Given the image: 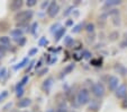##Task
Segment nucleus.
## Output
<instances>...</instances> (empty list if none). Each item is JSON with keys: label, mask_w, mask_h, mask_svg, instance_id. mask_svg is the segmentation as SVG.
Listing matches in <instances>:
<instances>
[{"label": "nucleus", "mask_w": 127, "mask_h": 112, "mask_svg": "<svg viewBox=\"0 0 127 112\" xmlns=\"http://www.w3.org/2000/svg\"><path fill=\"white\" fill-rule=\"evenodd\" d=\"M34 16V11L31 9L22 10L15 15V20L17 23H28L29 19H32Z\"/></svg>", "instance_id": "nucleus-1"}, {"label": "nucleus", "mask_w": 127, "mask_h": 112, "mask_svg": "<svg viewBox=\"0 0 127 112\" xmlns=\"http://www.w3.org/2000/svg\"><path fill=\"white\" fill-rule=\"evenodd\" d=\"M77 102L79 105H86L90 102V92L87 88H82L77 94Z\"/></svg>", "instance_id": "nucleus-2"}, {"label": "nucleus", "mask_w": 127, "mask_h": 112, "mask_svg": "<svg viewBox=\"0 0 127 112\" xmlns=\"http://www.w3.org/2000/svg\"><path fill=\"white\" fill-rule=\"evenodd\" d=\"M105 86H103L102 83H95L92 84L91 86V93L94 94V96H96V98H102L103 95H105Z\"/></svg>", "instance_id": "nucleus-3"}, {"label": "nucleus", "mask_w": 127, "mask_h": 112, "mask_svg": "<svg viewBox=\"0 0 127 112\" xmlns=\"http://www.w3.org/2000/svg\"><path fill=\"white\" fill-rule=\"evenodd\" d=\"M59 11H60V6H59L58 3L55 2V1H52V2H50V6H48L47 9H46V12H47L48 17L54 18L56 15L59 14Z\"/></svg>", "instance_id": "nucleus-4"}, {"label": "nucleus", "mask_w": 127, "mask_h": 112, "mask_svg": "<svg viewBox=\"0 0 127 112\" xmlns=\"http://www.w3.org/2000/svg\"><path fill=\"white\" fill-rule=\"evenodd\" d=\"M118 86H119V78L115 75L109 76V78H108V88H109V91L115 92L118 88Z\"/></svg>", "instance_id": "nucleus-5"}, {"label": "nucleus", "mask_w": 127, "mask_h": 112, "mask_svg": "<svg viewBox=\"0 0 127 112\" xmlns=\"http://www.w3.org/2000/svg\"><path fill=\"white\" fill-rule=\"evenodd\" d=\"M115 96L117 99H120V100H124L127 96V86L125 84H122V85L118 86V88L115 91Z\"/></svg>", "instance_id": "nucleus-6"}, {"label": "nucleus", "mask_w": 127, "mask_h": 112, "mask_svg": "<svg viewBox=\"0 0 127 112\" xmlns=\"http://www.w3.org/2000/svg\"><path fill=\"white\" fill-rule=\"evenodd\" d=\"M23 5H24L23 0H14V1H11V2H10L9 8H10V10H11V11H18V10L23 7Z\"/></svg>", "instance_id": "nucleus-7"}, {"label": "nucleus", "mask_w": 127, "mask_h": 112, "mask_svg": "<svg viewBox=\"0 0 127 112\" xmlns=\"http://www.w3.org/2000/svg\"><path fill=\"white\" fill-rule=\"evenodd\" d=\"M52 85H53V78L48 77V78H46L45 81L43 82V84H42V90H43L45 93H48L51 90V87H52Z\"/></svg>", "instance_id": "nucleus-8"}, {"label": "nucleus", "mask_w": 127, "mask_h": 112, "mask_svg": "<svg viewBox=\"0 0 127 112\" xmlns=\"http://www.w3.org/2000/svg\"><path fill=\"white\" fill-rule=\"evenodd\" d=\"M114 69H115L116 73H118L120 76H126L127 75V67H125L124 65H122V63H115Z\"/></svg>", "instance_id": "nucleus-9"}, {"label": "nucleus", "mask_w": 127, "mask_h": 112, "mask_svg": "<svg viewBox=\"0 0 127 112\" xmlns=\"http://www.w3.org/2000/svg\"><path fill=\"white\" fill-rule=\"evenodd\" d=\"M32 104V100L28 98H25V99H20L18 102H17V107L19 109H24V108H28L29 105Z\"/></svg>", "instance_id": "nucleus-10"}, {"label": "nucleus", "mask_w": 127, "mask_h": 112, "mask_svg": "<svg viewBox=\"0 0 127 112\" xmlns=\"http://www.w3.org/2000/svg\"><path fill=\"white\" fill-rule=\"evenodd\" d=\"M65 31H66V28H65V27H62V26H61L60 28H59L58 31L54 33V40H55V42H59L63 36H64Z\"/></svg>", "instance_id": "nucleus-11"}, {"label": "nucleus", "mask_w": 127, "mask_h": 112, "mask_svg": "<svg viewBox=\"0 0 127 112\" xmlns=\"http://www.w3.org/2000/svg\"><path fill=\"white\" fill-rule=\"evenodd\" d=\"M23 34H24V32H23V29H20V28H14L10 31V35H11L15 40L23 37Z\"/></svg>", "instance_id": "nucleus-12"}, {"label": "nucleus", "mask_w": 127, "mask_h": 112, "mask_svg": "<svg viewBox=\"0 0 127 112\" xmlns=\"http://www.w3.org/2000/svg\"><path fill=\"white\" fill-rule=\"evenodd\" d=\"M122 3L120 0H107L103 3V7L105 8H110V7H115V6H118Z\"/></svg>", "instance_id": "nucleus-13"}, {"label": "nucleus", "mask_w": 127, "mask_h": 112, "mask_svg": "<svg viewBox=\"0 0 127 112\" xmlns=\"http://www.w3.org/2000/svg\"><path fill=\"white\" fill-rule=\"evenodd\" d=\"M9 28H10V24L7 22V20H5V19L0 20V32L5 33V32H7Z\"/></svg>", "instance_id": "nucleus-14"}, {"label": "nucleus", "mask_w": 127, "mask_h": 112, "mask_svg": "<svg viewBox=\"0 0 127 112\" xmlns=\"http://www.w3.org/2000/svg\"><path fill=\"white\" fill-rule=\"evenodd\" d=\"M74 67H75V65L74 63H70V65H67L66 67H65L64 69H63V71H62V76H65V75H69L70 73H71L73 69H74Z\"/></svg>", "instance_id": "nucleus-15"}, {"label": "nucleus", "mask_w": 127, "mask_h": 112, "mask_svg": "<svg viewBox=\"0 0 127 112\" xmlns=\"http://www.w3.org/2000/svg\"><path fill=\"white\" fill-rule=\"evenodd\" d=\"M0 45L5 46V48H8L10 45V40L8 36H1L0 37Z\"/></svg>", "instance_id": "nucleus-16"}, {"label": "nucleus", "mask_w": 127, "mask_h": 112, "mask_svg": "<svg viewBox=\"0 0 127 112\" xmlns=\"http://www.w3.org/2000/svg\"><path fill=\"white\" fill-rule=\"evenodd\" d=\"M26 63H28V58H24L19 63H17L16 66H14V69L15 70H18V69H22L23 67L26 66Z\"/></svg>", "instance_id": "nucleus-17"}, {"label": "nucleus", "mask_w": 127, "mask_h": 112, "mask_svg": "<svg viewBox=\"0 0 127 112\" xmlns=\"http://www.w3.org/2000/svg\"><path fill=\"white\" fill-rule=\"evenodd\" d=\"M28 79H29V77H28V76H25V77L23 78L22 81H20L19 83H18V84H17V85H16V90H18V88H24V86L27 84V82H28Z\"/></svg>", "instance_id": "nucleus-18"}, {"label": "nucleus", "mask_w": 127, "mask_h": 112, "mask_svg": "<svg viewBox=\"0 0 127 112\" xmlns=\"http://www.w3.org/2000/svg\"><path fill=\"white\" fill-rule=\"evenodd\" d=\"M84 28H86V31L88 32L89 34H90V33H92V34H94V33H95V24H94V23H88V24L86 25V27H84Z\"/></svg>", "instance_id": "nucleus-19"}, {"label": "nucleus", "mask_w": 127, "mask_h": 112, "mask_svg": "<svg viewBox=\"0 0 127 112\" xmlns=\"http://www.w3.org/2000/svg\"><path fill=\"white\" fill-rule=\"evenodd\" d=\"M111 18H113V24L114 26H119L120 25V17H119V15H114V16H111Z\"/></svg>", "instance_id": "nucleus-20"}, {"label": "nucleus", "mask_w": 127, "mask_h": 112, "mask_svg": "<svg viewBox=\"0 0 127 112\" xmlns=\"http://www.w3.org/2000/svg\"><path fill=\"white\" fill-rule=\"evenodd\" d=\"M118 37H119V33L117 31H114L109 34V41H116Z\"/></svg>", "instance_id": "nucleus-21"}, {"label": "nucleus", "mask_w": 127, "mask_h": 112, "mask_svg": "<svg viewBox=\"0 0 127 112\" xmlns=\"http://www.w3.org/2000/svg\"><path fill=\"white\" fill-rule=\"evenodd\" d=\"M73 43H74V41H73V39H72L71 36H65L64 39V44L66 46H70V45H73Z\"/></svg>", "instance_id": "nucleus-22"}, {"label": "nucleus", "mask_w": 127, "mask_h": 112, "mask_svg": "<svg viewBox=\"0 0 127 112\" xmlns=\"http://www.w3.org/2000/svg\"><path fill=\"white\" fill-rule=\"evenodd\" d=\"M101 63H102V60L100 58H97V59H92L91 60V65L95 67H99L101 66Z\"/></svg>", "instance_id": "nucleus-23"}, {"label": "nucleus", "mask_w": 127, "mask_h": 112, "mask_svg": "<svg viewBox=\"0 0 127 112\" xmlns=\"http://www.w3.org/2000/svg\"><path fill=\"white\" fill-rule=\"evenodd\" d=\"M61 27V25H60V23H56V24H53L52 26H51V32L52 33H55L56 31H58L59 28Z\"/></svg>", "instance_id": "nucleus-24"}, {"label": "nucleus", "mask_w": 127, "mask_h": 112, "mask_svg": "<svg viewBox=\"0 0 127 112\" xmlns=\"http://www.w3.org/2000/svg\"><path fill=\"white\" fill-rule=\"evenodd\" d=\"M47 43H48V41L46 40V37H41V39H39V41H38V45L39 46L47 45Z\"/></svg>", "instance_id": "nucleus-25"}, {"label": "nucleus", "mask_w": 127, "mask_h": 112, "mask_svg": "<svg viewBox=\"0 0 127 112\" xmlns=\"http://www.w3.org/2000/svg\"><path fill=\"white\" fill-rule=\"evenodd\" d=\"M24 92H25L24 88H18V90H16V96L17 98H22L23 95H24Z\"/></svg>", "instance_id": "nucleus-26"}, {"label": "nucleus", "mask_w": 127, "mask_h": 112, "mask_svg": "<svg viewBox=\"0 0 127 112\" xmlns=\"http://www.w3.org/2000/svg\"><path fill=\"white\" fill-rule=\"evenodd\" d=\"M36 3H37V0H27L26 1L27 7H34Z\"/></svg>", "instance_id": "nucleus-27"}, {"label": "nucleus", "mask_w": 127, "mask_h": 112, "mask_svg": "<svg viewBox=\"0 0 127 112\" xmlns=\"http://www.w3.org/2000/svg\"><path fill=\"white\" fill-rule=\"evenodd\" d=\"M82 58H86V59H89L91 58V53H90V51H88V50H84L83 52H82Z\"/></svg>", "instance_id": "nucleus-28"}, {"label": "nucleus", "mask_w": 127, "mask_h": 112, "mask_svg": "<svg viewBox=\"0 0 127 112\" xmlns=\"http://www.w3.org/2000/svg\"><path fill=\"white\" fill-rule=\"evenodd\" d=\"M81 28H82V24H78L77 26H74L72 28V32H73V33H79V32L81 31Z\"/></svg>", "instance_id": "nucleus-29"}, {"label": "nucleus", "mask_w": 127, "mask_h": 112, "mask_svg": "<svg viewBox=\"0 0 127 112\" xmlns=\"http://www.w3.org/2000/svg\"><path fill=\"white\" fill-rule=\"evenodd\" d=\"M120 48L124 49V48H127V33L125 34V39L123 40V42L120 43Z\"/></svg>", "instance_id": "nucleus-30"}, {"label": "nucleus", "mask_w": 127, "mask_h": 112, "mask_svg": "<svg viewBox=\"0 0 127 112\" xmlns=\"http://www.w3.org/2000/svg\"><path fill=\"white\" fill-rule=\"evenodd\" d=\"M38 52V49L37 48H34V49H31L28 51V57H32V56H34V54H36Z\"/></svg>", "instance_id": "nucleus-31"}, {"label": "nucleus", "mask_w": 127, "mask_h": 112, "mask_svg": "<svg viewBox=\"0 0 127 112\" xmlns=\"http://www.w3.org/2000/svg\"><path fill=\"white\" fill-rule=\"evenodd\" d=\"M6 51H7V48H5V46L0 45V58H2L3 56H5Z\"/></svg>", "instance_id": "nucleus-32"}, {"label": "nucleus", "mask_w": 127, "mask_h": 112, "mask_svg": "<svg viewBox=\"0 0 127 112\" xmlns=\"http://www.w3.org/2000/svg\"><path fill=\"white\" fill-rule=\"evenodd\" d=\"M6 74H7V69H6V68H1V69H0V79H2V78L6 76Z\"/></svg>", "instance_id": "nucleus-33"}, {"label": "nucleus", "mask_w": 127, "mask_h": 112, "mask_svg": "<svg viewBox=\"0 0 127 112\" xmlns=\"http://www.w3.org/2000/svg\"><path fill=\"white\" fill-rule=\"evenodd\" d=\"M16 41L18 42V44H19V46L24 45L25 42H26V40H25V37H20V39H16Z\"/></svg>", "instance_id": "nucleus-34"}, {"label": "nucleus", "mask_w": 127, "mask_h": 112, "mask_svg": "<svg viewBox=\"0 0 127 112\" xmlns=\"http://www.w3.org/2000/svg\"><path fill=\"white\" fill-rule=\"evenodd\" d=\"M47 71H48V69H47V68H43V69H41V70H39L37 74H38V76H43V75H45V74L47 73Z\"/></svg>", "instance_id": "nucleus-35"}, {"label": "nucleus", "mask_w": 127, "mask_h": 112, "mask_svg": "<svg viewBox=\"0 0 127 112\" xmlns=\"http://www.w3.org/2000/svg\"><path fill=\"white\" fill-rule=\"evenodd\" d=\"M122 108L123 109H127V96L123 100V102H122Z\"/></svg>", "instance_id": "nucleus-36"}, {"label": "nucleus", "mask_w": 127, "mask_h": 112, "mask_svg": "<svg viewBox=\"0 0 127 112\" xmlns=\"http://www.w3.org/2000/svg\"><path fill=\"white\" fill-rule=\"evenodd\" d=\"M55 112H67V110H66V108H64V107H60L56 109Z\"/></svg>", "instance_id": "nucleus-37"}, {"label": "nucleus", "mask_w": 127, "mask_h": 112, "mask_svg": "<svg viewBox=\"0 0 127 112\" xmlns=\"http://www.w3.org/2000/svg\"><path fill=\"white\" fill-rule=\"evenodd\" d=\"M37 26H38V24H37V23H34V24L33 25H32V27H31V32H32V33H35V29H36V27H37Z\"/></svg>", "instance_id": "nucleus-38"}, {"label": "nucleus", "mask_w": 127, "mask_h": 112, "mask_svg": "<svg viewBox=\"0 0 127 112\" xmlns=\"http://www.w3.org/2000/svg\"><path fill=\"white\" fill-rule=\"evenodd\" d=\"M72 9H73V7H69V8L66 9V11H64V14H63V15H64V16H67V15H69L70 12L72 11Z\"/></svg>", "instance_id": "nucleus-39"}, {"label": "nucleus", "mask_w": 127, "mask_h": 112, "mask_svg": "<svg viewBox=\"0 0 127 112\" xmlns=\"http://www.w3.org/2000/svg\"><path fill=\"white\" fill-rule=\"evenodd\" d=\"M34 63H35V61H32V62H31V65H29V67H28V68H27V70H26V73H28V71H31V69L32 68H33V67H34Z\"/></svg>", "instance_id": "nucleus-40"}, {"label": "nucleus", "mask_w": 127, "mask_h": 112, "mask_svg": "<svg viewBox=\"0 0 127 112\" xmlns=\"http://www.w3.org/2000/svg\"><path fill=\"white\" fill-rule=\"evenodd\" d=\"M48 6H50V2H47V1H46V2H44L43 5H42V8H45L46 7V9H47Z\"/></svg>", "instance_id": "nucleus-41"}, {"label": "nucleus", "mask_w": 127, "mask_h": 112, "mask_svg": "<svg viewBox=\"0 0 127 112\" xmlns=\"http://www.w3.org/2000/svg\"><path fill=\"white\" fill-rule=\"evenodd\" d=\"M53 62H56V57H54V58H52V60H51L48 63H50V65H52Z\"/></svg>", "instance_id": "nucleus-42"}, {"label": "nucleus", "mask_w": 127, "mask_h": 112, "mask_svg": "<svg viewBox=\"0 0 127 112\" xmlns=\"http://www.w3.org/2000/svg\"><path fill=\"white\" fill-rule=\"evenodd\" d=\"M72 24H73V19H72V20H67V22H66V26H70V25H72Z\"/></svg>", "instance_id": "nucleus-43"}, {"label": "nucleus", "mask_w": 127, "mask_h": 112, "mask_svg": "<svg viewBox=\"0 0 127 112\" xmlns=\"http://www.w3.org/2000/svg\"><path fill=\"white\" fill-rule=\"evenodd\" d=\"M46 112H55V111H54V110H53V109H48Z\"/></svg>", "instance_id": "nucleus-44"}]
</instances>
